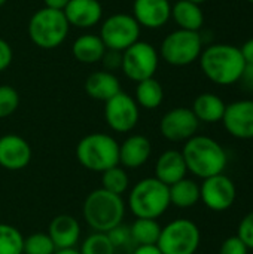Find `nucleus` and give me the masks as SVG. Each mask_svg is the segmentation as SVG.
Instances as JSON below:
<instances>
[{
	"instance_id": "4",
	"label": "nucleus",
	"mask_w": 253,
	"mask_h": 254,
	"mask_svg": "<svg viewBox=\"0 0 253 254\" xmlns=\"http://www.w3.org/2000/svg\"><path fill=\"white\" fill-rule=\"evenodd\" d=\"M170 207L169 186L155 177L137 182L128 193V208L136 219H158Z\"/></svg>"
},
{
	"instance_id": "15",
	"label": "nucleus",
	"mask_w": 253,
	"mask_h": 254,
	"mask_svg": "<svg viewBox=\"0 0 253 254\" xmlns=\"http://www.w3.org/2000/svg\"><path fill=\"white\" fill-rule=\"evenodd\" d=\"M31 161V147L25 138L18 134H4L0 137V167L9 171H19Z\"/></svg>"
},
{
	"instance_id": "42",
	"label": "nucleus",
	"mask_w": 253,
	"mask_h": 254,
	"mask_svg": "<svg viewBox=\"0 0 253 254\" xmlns=\"http://www.w3.org/2000/svg\"><path fill=\"white\" fill-rule=\"evenodd\" d=\"M54 254H81L76 249H67V250H57Z\"/></svg>"
},
{
	"instance_id": "37",
	"label": "nucleus",
	"mask_w": 253,
	"mask_h": 254,
	"mask_svg": "<svg viewBox=\"0 0 253 254\" xmlns=\"http://www.w3.org/2000/svg\"><path fill=\"white\" fill-rule=\"evenodd\" d=\"M13 60V52L9 43L3 39H0V73L4 71Z\"/></svg>"
},
{
	"instance_id": "19",
	"label": "nucleus",
	"mask_w": 253,
	"mask_h": 254,
	"mask_svg": "<svg viewBox=\"0 0 253 254\" xmlns=\"http://www.w3.org/2000/svg\"><path fill=\"white\" fill-rule=\"evenodd\" d=\"M152 153V144L148 137L134 134L119 144V164L122 168H139L145 165Z\"/></svg>"
},
{
	"instance_id": "40",
	"label": "nucleus",
	"mask_w": 253,
	"mask_h": 254,
	"mask_svg": "<svg viewBox=\"0 0 253 254\" xmlns=\"http://www.w3.org/2000/svg\"><path fill=\"white\" fill-rule=\"evenodd\" d=\"M131 254H163L157 246H139Z\"/></svg>"
},
{
	"instance_id": "41",
	"label": "nucleus",
	"mask_w": 253,
	"mask_h": 254,
	"mask_svg": "<svg viewBox=\"0 0 253 254\" xmlns=\"http://www.w3.org/2000/svg\"><path fill=\"white\" fill-rule=\"evenodd\" d=\"M70 0H43L45 7L49 9H57V10H64V7L67 6Z\"/></svg>"
},
{
	"instance_id": "31",
	"label": "nucleus",
	"mask_w": 253,
	"mask_h": 254,
	"mask_svg": "<svg viewBox=\"0 0 253 254\" xmlns=\"http://www.w3.org/2000/svg\"><path fill=\"white\" fill-rule=\"evenodd\" d=\"M81 254H115V249L104 232L91 234L81 246Z\"/></svg>"
},
{
	"instance_id": "43",
	"label": "nucleus",
	"mask_w": 253,
	"mask_h": 254,
	"mask_svg": "<svg viewBox=\"0 0 253 254\" xmlns=\"http://www.w3.org/2000/svg\"><path fill=\"white\" fill-rule=\"evenodd\" d=\"M191 1H194V3H197V4H201V3H204V1H207V0H191Z\"/></svg>"
},
{
	"instance_id": "22",
	"label": "nucleus",
	"mask_w": 253,
	"mask_h": 254,
	"mask_svg": "<svg viewBox=\"0 0 253 254\" xmlns=\"http://www.w3.org/2000/svg\"><path fill=\"white\" fill-rule=\"evenodd\" d=\"M225 101L212 92L200 94L192 103V113L198 119V122L204 124H218L222 121L225 113Z\"/></svg>"
},
{
	"instance_id": "13",
	"label": "nucleus",
	"mask_w": 253,
	"mask_h": 254,
	"mask_svg": "<svg viewBox=\"0 0 253 254\" xmlns=\"http://www.w3.org/2000/svg\"><path fill=\"white\" fill-rule=\"evenodd\" d=\"M198 125L200 122L191 109L176 107L167 112L161 118L160 131L166 140L173 143H180V141H188L191 137L197 135Z\"/></svg>"
},
{
	"instance_id": "38",
	"label": "nucleus",
	"mask_w": 253,
	"mask_h": 254,
	"mask_svg": "<svg viewBox=\"0 0 253 254\" xmlns=\"http://www.w3.org/2000/svg\"><path fill=\"white\" fill-rule=\"evenodd\" d=\"M239 83L242 85L243 89L253 92V64H246Z\"/></svg>"
},
{
	"instance_id": "3",
	"label": "nucleus",
	"mask_w": 253,
	"mask_h": 254,
	"mask_svg": "<svg viewBox=\"0 0 253 254\" xmlns=\"http://www.w3.org/2000/svg\"><path fill=\"white\" fill-rule=\"evenodd\" d=\"M82 214L91 229L106 234L122 223L125 202L122 196L100 188L88 193L82 205Z\"/></svg>"
},
{
	"instance_id": "2",
	"label": "nucleus",
	"mask_w": 253,
	"mask_h": 254,
	"mask_svg": "<svg viewBox=\"0 0 253 254\" xmlns=\"http://www.w3.org/2000/svg\"><path fill=\"white\" fill-rule=\"evenodd\" d=\"M188 173L204 180L216 174H222L228 165L227 150L212 137L194 135L185 141L180 150Z\"/></svg>"
},
{
	"instance_id": "34",
	"label": "nucleus",
	"mask_w": 253,
	"mask_h": 254,
	"mask_svg": "<svg viewBox=\"0 0 253 254\" xmlns=\"http://www.w3.org/2000/svg\"><path fill=\"white\" fill-rule=\"evenodd\" d=\"M237 237L243 241V244L249 249L253 250V211L249 214H246L240 225H239V232Z\"/></svg>"
},
{
	"instance_id": "27",
	"label": "nucleus",
	"mask_w": 253,
	"mask_h": 254,
	"mask_svg": "<svg viewBox=\"0 0 253 254\" xmlns=\"http://www.w3.org/2000/svg\"><path fill=\"white\" fill-rule=\"evenodd\" d=\"M130 232L136 247L157 246L161 234V225L155 219H136L130 226Z\"/></svg>"
},
{
	"instance_id": "14",
	"label": "nucleus",
	"mask_w": 253,
	"mask_h": 254,
	"mask_svg": "<svg viewBox=\"0 0 253 254\" xmlns=\"http://www.w3.org/2000/svg\"><path fill=\"white\" fill-rule=\"evenodd\" d=\"M221 122L234 138L253 140V100L245 98L227 104Z\"/></svg>"
},
{
	"instance_id": "7",
	"label": "nucleus",
	"mask_w": 253,
	"mask_h": 254,
	"mask_svg": "<svg viewBox=\"0 0 253 254\" xmlns=\"http://www.w3.org/2000/svg\"><path fill=\"white\" fill-rule=\"evenodd\" d=\"M204 42L200 31L176 30L171 31L161 43L160 55L161 58L174 67H185L195 63L201 52Z\"/></svg>"
},
{
	"instance_id": "21",
	"label": "nucleus",
	"mask_w": 253,
	"mask_h": 254,
	"mask_svg": "<svg viewBox=\"0 0 253 254\" xmlns=\"http://www.w3.org/2000/svg\"><path fill=\"white\" fill-rule=\"evenodd\" d=\"M85 91L86 94L98 101H107L121 92L119 79L107 70H100L91 73L85 80Z\"/></svg>"
},
{
	"instance_id": "44",
	"label": "nucleus",
	"mask_w": 253,
	"mask_h": 254,
	"mask_svg": "<svg viewBox=\"0 0 253 254\" xmlns=\"http://www.w3.org/2000/svg\"><path fill=\"white\" fill-rule=\"evenodd\" d=\"M6 1H7V0H0V7H1V6H3V4L6 3Z\"/></svg>"
},
{
	"instance_id": "33",
	"label": "nucleus",
	"mask_w": 253,
	"mask_h": 254,
	"mask_svg": "<svg viewBox=\"0 0 253 254\" xmlns=\"http://www.w3.org/2000/svg\"><path fill=\"white\" fill-rule=\"evenodd\" d=\"M19 106L18 92L9 85H0V119L15 113Z\"/></svg>"
},
{
	"instance_id": "17",
	"label": "nucleus",
	"mask_w": 253,
	"mask_h": 254,
	"mask_svg": "<svg viewBox=\"0 0 253 254\" xmlns=\"http://www.w3.org/2000/svg\"><path fill=\"white\" fill-rule=\"evenodd\" d=\"M46 234L57 250L75 249L81 240V225L69 214H58L51 220Z\"/></svg>"
},
{
	"instance_id": "39",
	"label": "nucleus",
	"mask_w": 253,
	"mask_h": 254,
	"mask_svg": "<svg viewBox=\"0 0 253 254\" xmlns=\"http://www.w3.org/2000/svg\"><path fill=\"white\" fill-rule=\"evenodd\" d=\"M240 51H242V55H243L246 64H253V37H251L249 40H246L242 45Z\"/></svg>"
},
{
	"instance_id": "30",
	"label": "nucleus",
	"mask_w": 253,
	"mask_h": 254,
	"mask_svg": "<svg viewBox=\"0 0 253 254\" xmlns=\"http://www.w3.org/2000/svg\"><path fill=\"white\" fill-rule=\"evenodd\" d=\"M106 234L115 249V254H131L136 249V244L130 232V226H125L121 223L119 226L113 228L112 231Z\"/></svg>"
},
{
	"instance_id": "12",
	"label": "nucleus",
	"mask_w": 253,
	"mask_h": 254,
	"mask_svg": "<svg viewBox=\"0 0 253 254\" xmlns=\"http://www.w3.org/2000/svg\"><path fill=\"white\" fill-rule=\"evenodd\" d=\"M104 119L115 132H130L139 122V106L131 95L121 91L104 103Z\"/></svg>"
},
{
	"instance_id": "5",
	"label": "nucleus",
	"mask_w": 253,
	"mask_h": 254,
	"mask_svg": "<svg viewBox=\"0 0 253 254\" xmlns=\"http://www.w3.org/2000/svg\"><path fill=\"white\" fill-rule=\"evenodd\" d=\"M76 158L84 168L94 173H103L119 165V143L104 132L88 134L78 143Z\"/></svg>"
},
{
	"instance_id": "36",
	"label": "nucleus",
	"mask_w": 253,
	"mask_h": 254,
	"mask_svg": "<svg viewBox=\"0 0 253 254\" xmlns=\"http://www.w3.org/2000/svg\"><path fill=\"white\" fill-rule=\"evenodd\" d=\"M101 63L104 65V68L107 71H113L116 68H121V64H122V52L119 51H112V49H106L103 58H101Z\"/></svg>"
},
{
	"instance_id": "24",
	"label": "nucleus",
	"mask_w": 253,
	"mask_h": 254,
	"mask_svg": "<svg viewBox=\"0 0 253 254\" xmlns=\"http://www.w3.org/2000/svg\"><path fill=\"white\" fill-rule=\"evenodd\" d=\"M106 46L100 36L95 34H82L75 40L72 46L73 57L84 64H94L101 61Z\"/></svg>"
},
{
	"instance_id": "18",
	"label": "nucleus",
	"mask_w": 253,
	"mask_h": 254,
	"mask_svg": "<svg viewBox=\"0 0 253 254\" xmlns=\"http://www.w3.org/2000/svg\"><path fill=\"white\" fill-rule=\"evenodd\" d=\"M63 12L69 25L78 28H91L103 16V7L98 0H70Z\"/></svg>"
},
{
	"instance_id": "25",
	"label": "nucleus",
	"mask_w": 253,
	"mask_h": 254,
	"mask_svg": "<svg viewBox=\"0 0 253 254\" xmlns=\"http://www.w3.org/2000/svg\"><path fill=\"white\" fill-rule=\"evenodd\" d=\"M170 205L186 210L200 202V185L191 179H182L177 183L169 186Z\"/></svg>"
},
{
	"instance_id": "45",
	"label": "nucleus",
	"mask_w": 253,
	"mask_h": 254,
	"mask_svg": "<svg viewBox=\"0 0 253 254\" xmlns=\"http://www.w3.org/2000/svg\"><path fill=\"white\" fill-rule=\"evenodd\" d=\"M246 1H249V3H253V0H246Z\"/></svg>"
},
{
	"instance_id": "20",
	"label": "nucleus",
	"mask_w": 253,
	"mask_h": 254,
	"mask_svg": "<svg viewBox=\"0 0 253 254\" xmlns=\"http://www.w3.org/2000/svg\"><path fill=\"white\" fill-rule=\"evenodd\" d=\"M188 173L183 155L180 150H166L155 162V179L166 186H171L185 179Z\"/></svg>"
},
{
	"instance_id": "26",
	"label": "nucleus",
	"mask_w": 253,
	"mask_h": 254,
	"mask_svg": "<svg viewBox=\"0 0 253 254\" xmlns=\"http://www.w3.org/2000/svg\"><path fill=\"white\" fill-rule=\"evenodd\" d=\"M134 100H136L137 106H140L146 110H154L161 106V103L164 100V89L155 77L145 79L137 83Z\"/></svg>"
},
{
	"instance_id": "23",
	"label": "nucleus",
	"mask_w": 253,
	"mask_h": 254,
	"mask_svg": "<svg viewBox=\"0 0 253 254\" xmlns=\"http://www.w3.org/2000/svg\"><path fill=\"white\" fill-rule=\"evenodd\" d=\"M171 18L180 30L200 31L204 24V13L200 4L191 0H179L171 6Z\"/></svg>"
},
{
	"instance_id": "32",
	"label": "nucleus",
	"mask_w": 253,
	"mask_h": 254,
	"mask_svg": "<svg viewBox=\"0 0 253 254\" xmlns=\"http://www.w3.org/2000/svg\"><path fill=\"white\" fill-rule=\"evenodd\" d=\"M55 252L57 249L48 234L37 232L24 238L22 254H54Z\"/></svg>"
},
{
	"instance_id": "6",
	"label": "nucleus",
	"mask_w": 253,
	"mask_h": 254,
	"mask_svg": "<svg viewBox=\"0 0 253 254\" xmlns=\"http://www.w3.org/2000/svg\"><path fill=\"white\" fill-rule=\"evenodd\" d=\"M69 28L70 25L63 10L42 7L30 18L28 36L37 48L55 49L66 40Z\"/></svg>"
},
{
	"instance_id": "46",
	"label": "nucleus",
	"mask_w": 253,
	"mask_h": 254,
	"mask_svg": "<svg viewBox=\"0 0 253 254\" xmlns=\"http://www.w3.org/2000/svg\"><path fill=\"white\" fill-rule=\"evenodd\" d=\"M252 164H253V149H252Z\"/></svg>"
},
{
	"instance_id": "9",
	"label": "nucleus",
	"mask_w": 253,
	"mask_h": 254,
	"mask_svg": "<svg viewBox=\"0 0 253 254\" xmlns=\"http://www.w3.org/2000/svg\"><path fill=\"white\" fill-rule=\"evenodd\" d=\"M160 64V55L157 49L148 43L137 40L134 45L122 52L121 68L124 74L133 82H142L154 77Z\"/></svg>"
},
{
	"instance_id": "29",
	"label": "nucleus",
	"mask_w": 253,
	"mask_h": 254,
	"mask_svg": "<svg viewBox=\"0 0 253 254\" xmlns=\"http://www.w3.org/2000/svg\"><path fill=\"white\" fill-rule=\"evenodd\" d=\"M24 237L12 225L0 223V254H22Z\"/></svg>"
},
{
	"instance_id": "28",
	"label": "nucleus",
	"mask_w": 253,
	"mask_h": 254,
	"mask_svg": "<svg viewBox=\"0 0 253 254\" xmlns=\"http://www.w3.org/2000/svg\"><path fill=\"white\" fill-rule=\"evenodd\" d=\"M128 186H130V179L125 168L115 165L101 173V189L121 196L128 190Z\"/></svg>"
},
{
	"instance_id": "11",
	"label": "nucleus",
	"mask_w": 253,
	"mask_h": 254,
	"mask_svg": "<svg viewBox=\"0 0 253 254\" xmlns=\"http://www.w3.org/2000/svg\"><path fill=\"white\" fill-rule=\"evenodd\" d=\"M236 199V183L224 173L204 179L200 185V201L212 211H227L234 205Z\"/></svg>"
},
{
	"instance_id": "10",
	"label": "nucleus",
	"mask_w": 253,
	"mask_h": 254,
	"mask_svg": "<svg viewBox=\"0 0 253 254\" xmlns=\"http://www.w3.org/2000/svg\"><path fill=\"white\" fill-rule=\"evenodd\" d=\"M140 36V25L133 15L115 13L106 18L100 28V39L106 49L124 52L134 45Z\"/></svg>"
},
{
	"instance_id": "1",
	"label": "nucleus",
	"mask_w": 253,
	"mask_h": 254,
	"mask_svg": "<svg viewBox=\"0 0 253 254\" xmlns=\"http://www.w3.org/2000/svg\"><path fill=\"white\" fill-rule=\"evenodd\" d=\"M198 61L204 76L219 86L239 83L246 67L240 48L230 43L209 45L203 49Z\"/></svg>"
},
{
	"instance_id": "8",
	"label": "nucleus",
	"mask_w": 253,
	"mask_h": 254,
	"mask_svg": "<svg viewBox=\"0 0 253 254\" xmlns=\"http://www.w3.org/2000/svg\"><path fill=\"white\" fill-rule=\"evenodd\" d=\"M201 243L198 226L188 219H176L161 228L157 247L163 254H195Z\"/></svg>"
},
{
	"instance_id": "16",
	"label": "nucleus",
	"mask_w": 253,
	"mask_h": 254,
	"mask_svg": "<svg viewBox=\"0 0 253 254\" xmlns=\"http://www.w3.org/2000/svg\"><path fill=\"white\" fill-rule=\"evenodd\" d=\"M133 16L140 27L161 28L171 18V4L169 0H134Z\"/></svg>"
},
{
	"instance_id": "35",
	"label": "nucleus",
	"mask_w": 253,
	"mask_h": 254,
	"mask_svg": "<svg viewBox=\"0 0 253 254\" xmlns=\"http://www.w3.org/2000/svg\"><path fill=\"white\" fill-rule=\"evenodd\" d=\"M219 254H249V249L243 244V241L236 235V237H230L227 238L221 249Z\"/></svg>"
}]
</instances>
